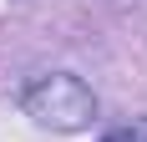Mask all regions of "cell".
Here are the masks:
<instances>
[{
  "label": "cell",
  "mask_w": 147,
  "mask_h": 142,
  "mask_svg": "<svg viewBox=\"0 0 147 142\" xmlns=\"http://www.w3.org/2000/svg\"><path fill=\"white\" fill-rule=\"evenodd\" d=\"M102 142H147V122H137V127H127V132H112V137H102Z\"/></svg>",
  "instance_id": "obj_2"
},
{
  "label": "cell",
  "mask_w": 147,
  "mask_h": 142,
  "mask_svg": "<svg viewBox=\"0 0 147 142\" xmlns=\"http://www.w3.org/2000/svg\"><path fill=\"white\" fill-rule=\"evenodd\" d=\"M20 107H26L36 122L61 127V132H76V127H86L91 117H96V97H91V86L81 81V76H71V71H56V76L30 81L26 97H20Z\"/></svg>",
  "instance_id": "obj_1"
}]
</instances>
